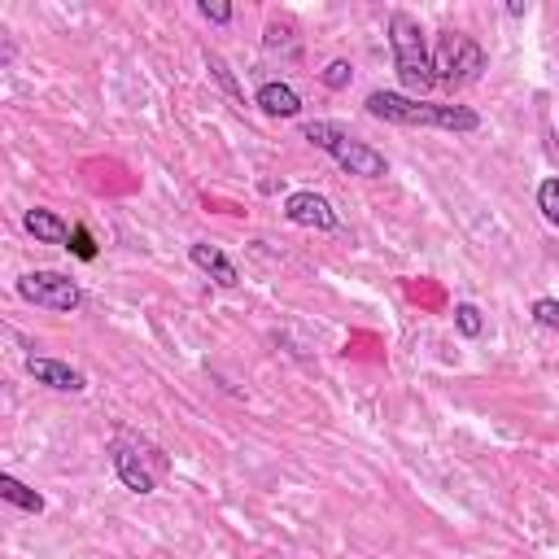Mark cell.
I'll use <instances>...</instances> for the list:
<instances>
[{"label": "cell", "mask_w": 559, "mask_h": 559, "mask_svg": "<svg viewBox=\"0 0 559 559\" xmlns=\"http://www.w3.org/2000/svg\"><path fill=\"white\" fill-rule=\"evenodd\" d=\"M538 210L551 228H559V175H546L538 184Z\"/></svg>", "instance_id": "5bb4252c"}, {"label": "cell", "mask_w": 559, "mask_h": 559, "mask_svg": "<svg viewBox=\"0 0 559 559\" xmlns=\"http://www.w3.org/2000/svg\"><path fill=\"white\" fill-rule=\"evenodd\" d=\"M22 228H27L35 241H44V245H70L66 219H62V214H53V210H44V206H35V210L22 214Z\"/></svg>", "instance_id": "30bf717a"}, {"label": "cell", "mask_w": 559, "mask_h": 559, "mask_svg": "<svg viewBox=\"0 0 559 559\" xmlns=\"http://www.w3.org/2000/svg\"><path fill=\"white\" fill-rule=\"evenodd\" d=\"M319 79H324V88L341 92V88H350L354 70H350V62H341V57H337V62H328V66H324V75H319Z\"/></svg>", "instance_id": "e0dca14e"}, {"label": "cell", "mask_w": 559, "mask_h": 559, "mask_svg": "<svg viewBox=\"0 0 559 559\" xmlns=\"http://www.w3.org/2000/svg\"><path fill=\"white\" fill-rule=\"evenodd\" d=\"M367 114L398 127H442V132H477L481 127V114L468 110V105H433V101H415L407 92H372Z\"/></svg>", "instance_id": "6da1fadb"}, {"label": "cell", "mask_w": 559, "mask_h": 559, "mask_svg": "<svg viewBox=\"0 0 559 559\" xmlns=\"http://www.w3.org/2000/svg\"><path fill=\"white\" fill-rule=\"evenodd\" d=\"M27 372L40 380V385H49V389H57V394H83L88 389V376L79 372V367H70V363H62V359H27Z\"/></svg>", "instance_id": "52a82bcc"}, {"label": "cell", "mask_w": 559, "mask_h": 559, "mask_svg": "<svg viewBox=\"0 0 559 559\" xmlns=\"http://www.w3.org/2000/svg\"><path fill=\"white\" fill-rule=\"evenodd\" d=\"M455 328L472 341V337H481V332H485V319H481V311H477L472 302H459V306H455Z\"/></svg>", "instance_id": "9a60e30c"}, {"label": "cell", "mask_w": 559, "mask_h": 559, "mask_svg": "<svg viewBox=\"0 0 559 559\" xmlns=\"http://www.w3.org/2000/svg\"><path fill=\"white\" fill-rule=\"evenodd\" d=\"M525 9H529L525 0H507V14H511V18H525Z\"/></svg>", "instance_id": "44dd1931"}, {"label": "cell", "mask_w": 559, "mask_h": 559, "mask_svg": "<svg viewBox=\"0 0 559 559\" xmlns=\"http://www.w3.org/2000/svg\"><path fill=\"white\" fill-rule=\"evenodd\" d=\"M201 57H206V70H210V75H214V83H219V88L223 92H228V97L236 101V110H245V88H241V83H236V75H232V66L228 62H223V57L219 53H201Z\"/></svg>", "instance_id": "4fadbf2b"}, {"label": "cell", "mask_w": 559, "mask_h": 559, "mask_svg": "<svg viewBox=\"0 0 559 559\" xmlns=\"http://www.w3.org/2000/svg\"><path fill=\"white\" fill-rule=\"evenodd\" d=\"M254 105L263 114H271V118H297L302 114V97H297V92L289 88V83H263V88L254 92Z\"/></svg>", "instance_id": "9c48e42d"}, {"label": "cell", "mask_w": 559, "mask_h": 559, "mask_svg": "<svg viewBox=\"0 0 559 559\" xmlns=\"http://www.w3.org/2000/svg\"><path fill=\"white\" fill-rule=\"evenodd\" d=\"M302 140H311L315 149H324L328 158L337 162L341 171H350V175H363V180H385V175H389L385 153L372 149V145H363V140H354V136H346L337 123H306Z\"/></svg>", "instance_id": "3957f363"}, {"label": "cell", "mask_w": 559, "mask_h": 559, "mask_svg": "<svg viewBox=\"0 0 559 559\" xmlns=\"http://www.w3.org/2000/svg\"><path fill=\"white\" fill-rule=\"evenodd\" d=\"M18 297L31 306H44V311L70 315V311H79L83 289L70 276H62V271H27L18 280Z\"/></svg>", "instance_id": "277c9868"}, {"label": "cell", "mask_w": 559, "mask_h": 559, "mask_svg": "<svg viewBox=\"0 0 559 559\" xmlns=\"http://www.w3.org/2000/svg\"><path fill=\"white\" fill-rule=\"evenodd\" d=\"M197 14L206 18V22H214V27H228V22L236 18V9H232V5H223V0H201Z\"/></svg>", "instance_id": "ac0fdd59"}, {"label": "cell", "mask_w": 559, "mask_h": 559, "mask_svg": "<svg viewBox=\"0 0 559 559\" xmlns=\"http://www.w3.org/2000/svg\"><path fill=\"white\" fill-rule=\"evenodd\" d=\"M70 254L79 258V263H92V258H97V241H92V232L83 228V223H75V228H70Z\"/></svg>", "instance_id": "2e32d148"}, {"label": "cell", "mask_w": 559, "mask_h": 559, "mask_svg": "<svg viewBox=\"0 0 559 559\" xmlns=\"http://www.w3.org/2000/svg\"><path fill=\"white\" fill-rule=\"evenodd\" d=\"M289 40H293V22H271L267 35H263L267 49H280V44H289Z\"/></svg>", "instance_id": "ffe728a7"}, {"label": "cell", "mask_w": 559, "mask_h": 559, "mask_svg": "<svg viewBox=\"0 0 559 559\" xmlns=\"http://www.w3.org/2000/svg\"><path fill=\"white\" fill-rule=\"evenodd\" d=\"M0 498H5V503H14V507H22V511H35V516H40L44 511V494H35L31 485H22L18 477H0Z\"/></svg>", "instance_id": "7c38bea8"}, {"label": "cell", "mask_w": 559, "mask_h": 559, "mask_svg": "<svg viewBox=\"0 0 559 559\" xmlns=\"http://www.w3.org/2000/svg\"><path fill=\"white\" fill-rule=\"evenodd\" d=\"M284 219L297 223V228H311V232H337L341 219L337 210H332L328 197L311 193V188H302V193H289L284 197Z\"/></svg>", "instance_id": "5b68a950"}, {"label": "cell", "mask_w": 559, "mask_h": 559, "mask_svg": "<svg viewBox=\"0 0 559 559\" xmlns=\"http://www.w3.org/2000/svg\"><path fill=\"white\" fill-rule=\"evenodd\" d=\"M188 258H193V267L197 271H206V276L219 284V289H236L241 284V276H236V267H232V258L223 254L219 245H210V241H193L188 245Z\"/></svg>", "instance_id": "ba28073f"}, {"label": "cell", "mask_w": 559, "mask_h": 559, "mask_svg": "<svg viewBox=\"0 0 559 559\" xmlns=\"http://www.w3.org/2000/svg\"><path fill=\"white\" fill-rule=\"evenodd\" d=\"M389 44H394V70L407 88V97L420 101L428 88H433V53H428L424 27L420 18H411L407 9H394L389 14Z\"/></svg>", "instance_id": "7a4b0ae2"}, {"label": "cell", "mask_w": 559, "mask_h": 559, "mask_svg": "<svg viewBox=\"0 0 559 559\" xmlns=\"http://www.w3.org/2000/svg\"><path fill=\"white\" fill-rule=\"evenodd\" d=\"M110 463H114L118 481H123L132 494H153V490H158V477H153V472L145 468L140 450H132L127 442H114V446H110Z\"/></svg>", "instance_id": "8992f818"}, {"label": "cell", "mask_w": 559, "mask_h": 559, "mask_svg": "<svg viewBox=\"0 0 559 559\" xmlns=\"http://www.w3.org/2000/svg\"><path fill=\"white\" fill-rule=\"evenodd\" d=\"M463 31H442L437 35V49H433V79L437 83H455V66H459V53H463Z\"/></svg>", "instance_id": "8fae6325"}, {"label": "cell", "mask_w": 559, "mask_h": 559, "mask_svg": "<svg viewBox=\"0 0 559 559\" xmlns=\"http://www.w3.org/2000/svg\"><path fill=\"white\" fill-rule=\"evenodd\" d=\"M533 319H538L542 328L559 332V302H555V297H538V302H533Z\"/></svg>", "instance_id": "d6986e66"}]
</instances>
